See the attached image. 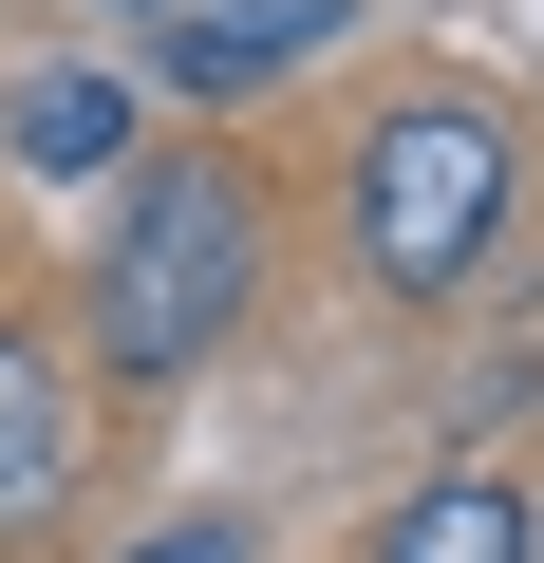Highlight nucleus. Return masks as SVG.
Masks as SVG:
<instances>
[{"label":"nucleus","mask_w":544,"mask_h":563,"mask_svg":"<svg viewBox=\"0 0 544 563\" xmlns=\"http://www.w3.org/2000/svg\"><path fill=\"white\" fill-rule=\"evenodd\" d=\"M244 301H263V188L225 151H132V207L95 244V357L113 376H188Z\"/></svg>","instance_id":"nucleus-1"},{"label":"nucleus","mask_w":544,"mask_h":563,"mask_svg":"<svg viewBox=\"0 0 544 563\" xmlns=\"http://www.w3.org/2000/svg\"><path fill=\"white\" fill-rule=\"evenodd\" d=\"M507 207H525V132L488 113V95H395L376 132H357V263L395 282V301H451V282L507 244Z\"/></svg>","instance_id":"nucleus-2"},{"label":"nucleus","mask_w":544,"mask_h":563,"mask_svg":"<svg viewBox=\"0 0 544 563\" xmlns=\"http://www.w3.org/2000/svg\"><path fill=\"white\" fill-rule=\"evenodd\" d=\"M338 20H357V0H169V20H151V76H169L188 113H225V95H263V76L338 57Z\"/></svg>","instance_id":"nucleus-3"},{"label":"nucleus","mask_w":544,"mask_h":563,"mask_svg":"<svg viewBox=\"0 0 544 563\" xmlns=\"http://www.w3.org/2000/svg\"><path fill=\"white\" fill-rule=\"evenodd\" d=\"M0 151H20V169H57V188L132 169V76H113V57H38L20 95H0Z\"/></svg>","instance_id":"nucleus-4"},{"label":"nucleus","mask_w":544,"mask_h":563,"mask_svg":"<svg viewBox=\"0 0 544 563\" xmlns=\"http://www.w3.org/2000/svg\"><path fill=\"white\" fill-rule=\"evenodd\" d=\"M376 563H544V526H525L507 470H451V488H413V507L376 526Z\"/></svg>","instance_id":"nucleus-5"},{"label":"nucleus","mask_w":544,"mask_h":563,"mask_svg":"<svg viewBox=\"0 0 544 563\" xmlns=\"http://www.w3.org/2000/svg\"><path fill=\"white\" fill-rule=\"evenodd\" d=\"M57 488H76V395L38 339H0V526H38Z\"/></svg>","instance_id":"nucleus-6"},{"label":"nucleus","mask_w":544,"mask_h":563,"mask_svg":"<svg viewBox=\"0 0 544 563\" xmlns=\"http://www.w3.org/2000/svg\"><path fill=\"white\" fill-rule=\"evenodd\" d=\"M132 563H244V526H225V507H188V526H151Z\"/></svg>","instance_id":"nucleus-7"},{"label":"nucleus","mask_w":544,"mask_h":563,"mask_svg":"<svg viewBox=\"0 0 544 563\" xmlns=\"http://www.w3.org/2000/svg\"><path fill=\"white\" fill-rule=\"evenodd\" d=\"M113 20H169V0H113Z\"/></svg>","instance_id":"nucleus-8"}]
</instances>
